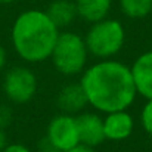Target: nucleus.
I'll list each match as a JSON object with an SVG mask.
<instances>
[{"mask_svg":"<svg viewBox=\"0 0 152 152\" xmlns=\"http://www.w3.org/2000/svg\"><path fill=\"white\" fill-rule=\"evenodd\" d=\"M80 84L89 105L103 114L130 108L137 95L130 66L114 59H102L84 69Z\"/></svg>","mask_w":152,"mask_h":152,"instance_id":"nucleus-1","label":"nucleus"},{"mask_svg":"<svg viewBox=\"0 0 152 152\" xmlns=\"http://www.w3.org/2000/svg\"><path fill=\"white\" fill-rule=\"evenodd\" d=\"M58 36L59 28L52 22L46 12L39 9L22 12L12 27L13 49L21 59L30 64L50 59Z\"/></svg>","mask_w":152,"mask_h":152,"instance_id":"nucleus-2","label":"nucleus"},{"mask_svg":"<svg viewBox=\"0 0 152 152\" xmlns=\"http://www.w3.org/2000/svg\"><path fill=\"white\" fill-rule=\"evenodd\" d=\"M89 50L81 36L72 31L59 33L53 46L50 59L58 72L64 75H77L84 71Z\"/></svg>","mask_w":152,"mask_h":152,"instance_id":"nucleus-3","label":"nucleus"},{"mask_svg":"<svg viewBox=\"0 0 152 152\" xmlns=\"http://www.w3.org/2000/svg\"><path fill=\"white\" fill-rule=\"evenodd\" d=\"M89 53L99 59H111L123 49L126 30L117 19H102L93 22L84 37Z\"/></svg>","mask_w":152,"mask_h":152,"instance_id":"nucleus-4","label":"nucleus"},{"mask_svg":"<svg viewBox=\"0 0 152 152\" xmlns=\"http://www.w3.org/2000/svg\"><path fill=\"white\" fill-rule=\"evenodd\" d=\"M3 92L13 103L24 105L30 102L37 92V77L34 71L27 66L10 68L3 78Z\"/></svg>","mask_w":152,"mask_h":152,"instance_id":"nucleus-5","label":"nucleus"},{"mask_svg":"<svg viewBox=\"0 0 152 152\" xmlns=\"http://www.w3.org/2000/svg\"><path fill=\"white\" fill-rule=\"evenodd\" d=\"M46 137L58 148L59 152H65L80 145V134L75 115L62 112L53 117L48 126Z\"/></svg>","mask_w":152,"mask_h":152,"instance_id":"nucleus-6","label":"nucleus"},{"mask_svg":"<svg viewBox=\"0 0 152 152\" xmlns=\"http://www.w3.org/2000/svg\"><path fill=\"white\" fill-rule=\"evenodd\" d=\"M75 118L81 145L96 148L106 140L103 130V118L101 115L95 112H80L75 115Z\"/></svg>","mask_w":152,"mask_h":152,"instance_id":"nucleus-7","label":"nucleus"},{"mask_svg":"<svg viewBox=\"0 0 152 152\" xmlns=\"http://www.w3.org/2000/svg\"><path fill=\"white\" fill-rule=\"evenodd\" d=\"M133 129H134V120L127 112V109L109 112L103 118V130L106 140H114V142L126 140L133 133Z\"/></svg>","mask_w":152,"mask_h":152,"instance_id":"nucleus-8","label":"nucleus"},{"mask_svg":"<svg viewBox=\"0 0 152 152\" xmlns=\"http://www.w3.org/2000/svg\"><path fill=\"white\" fill-rule=\"evenodd\" d=\"M136 92L146 99H152V50L142 53L130 66Z\"/></svg>","mask_w":152,"mask_h":152,"instance_id":"nucleus-9","label":"nucleus"},{"mask_svg":"<svg viewBox=\"0 0 152 152\" xmlns=\"http://www.w3.org/2000/svg\"><path fill=\"white\" fill-rule=\"evenodd\" d=\"M56 103L64 114L77 115L89 105L87 96L80 83H71L64 86L56 98Z\"/></svg>","mask_w":152,"mask_h":152,"instance_id":"nucleus-10","label":"nucleus"},{"mask_svg":"<svg viewBox=\"0 0 152 152\" xmlns=\"http://www.w3.org/2000/svg\"><path fill=\"white\" fill-rule=\"evenodd\" d=\"M77 13L84 21L93 24L108 16L112 0H75Z\"/></svg>","mask_w":152,"mask_h":152,"instance_id":"nucleus-11","label":"nucleus"},{"mask_svg":"<svg viewBox=\"0 0 152 152\" xmlns=\"http://www.w3.org/2000/svg\"><path fill=\"white\" fill-rule=\"evenodd\" d=\"M48 16L58 28H65L74 22L78 16L75 3L71 0H55L52 1L46 10Z\"/></svg>","mask_w":152,"mask_h":152,"instance_id":"nucleus-12","label":"nucleus"},{"mask_svg":"<svg viewBox=\"0 0 152 152\" xmlns=\"http://www.w3.org/2000/svg\"><path fill=\"white\" fill-rule=\"evenodd\" d=\"M120 7L126 16L140 19L152 12V0H120Z\"/></svg>","mask_w":152,"mask_h":152,"instance_id":"nucleus-13","label":"nucleus"},{"mask_svg":"<svg viewBox=\"0 0 152 152\" xmlns=\"http://www.w3.org/2000/svg\"><path fill=\"white\" fill-rule=\"evenodd\" d=\"M140 121L143 130L152 137V99H148V102L145 103L140 114Z\"/></svg>","mask_w":152,"mask_h":152,"instance_id":"nucleus-14","label":"nucleus"},{"mask_svg":"<svg viewBox=\"0 0 152 152\" xmlns=\"http://www.w3.org/2000/svg\"><path fill=\"white\" fill-rule=\"evenodd\" d=\"M12 118H13V114H12V109L10 106H7L6 103H0V129H6L10 126L12 123Z\"/></svg>","mask_w":152,"mask_h":152,"instance_id":"nucleus-15","label":"nucleus"},{"mask_svg":"<svg viewBox=\"0 0 152 152\" xmlns=\"http://www.w3.org/2000/svg\"><path fill=\"white\" fill-rule=\"evenodd\" d=\"M39 152H59L58 151V148L52 143L50 140L45 136V137H42V140L39 142Z\"/></svg>","mask_w":152,"mask_h":152,"instance_id":"nucleus-16","label":"nucleus"},{"mask_svg":"<svg viewBox=\"0 0 152 152\" xmlns=\"http://www.w3.org/2000/svg\"><path fill=\"white\" fill-rule=\"evenodd\" d=\"M1 152H31V151H30L28 146H25L22 143H10V145H6Z\"/></svg>","mask_w":152,"mask_h":152,"instance_id":"nucleus-17","label":"nucleus"},{"mask_svg":"<svg viewBox=\"0 0 152 152\" xmlns=\"http://www.w3.org/2000/svg\"><path fill=\"white\" fill-rule=\"evenodd\" d=\"M65 152H96L95 151V148H90V146H86V145H77V146H74V148H71V149H68V151Z\"/></svg>","mask_w":152,"mask_h":152,"instance_id":"nucleus-18","label":"nucleus"},{"mask_svg":"<svg viewBox=\"0 0 152 152\" xmlns=\"http://www.w3.org/2000/svg\"><path fill=\"white\" fill-rule=\"evenodd\" d=\"M6 62H7V53H6V49L0 45V71L6 66Z\"/></svg>","mask_w":152,"mask_h":152,"instance_id":"nucleus-19","label":"nucleus"},{"mask_svg":"<svg viewBox=\"0 0 152 152\" xmlns=\"http://www.w3.org/2000/svg\"><path fill=\"white\" fill-rule=\"evenodd\" d=\"M7 145V139H6V133L3 129H0V152L4 149V146Z\"/></svg>","mask_w":152,"mask_h":152,"instance_id":"nucleus-20","label":"nucleus"},{"mask_svg":"<svg viewBox=\"0 0 152 152\" xmlns=\"http://www.w3.org/2000/svg\"><path fill=\"white\" fill-rule=\"evenodd\" d=\"M13 1H16V0H0L1 4H7V3H13Z\"/></svg>","mask_w":152,"mask_h":152,"instance_id":"nucleus-21","label":"nucleus"}]
</instances>
